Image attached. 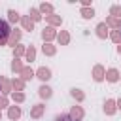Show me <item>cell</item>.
I'll return each instance as SVG.
<instances>
[{"label":"cell","instance_id":"obj_1","mask_svg":"<svg viewBox=\"0 0 121 121\" xmlns=\"http://www.w3.org/2000/svg\"><path fill=\"white\" fill-rule=\"evenodd\" d=\"M9 32H11L9 25H8L6 21H2V19H0V45H4V43H6V40H8Z\"/></svg>","mask_w":121,"mask_h":121},{"label":"cell","instance_id":"obj_2","mask_svg":"<svg viewBox=\"0 0 121 121\" xmlns=\"http://www.w3.org/2000/svg\"><path fill=\"white\" fill-rule=\"evenodd\" d=\"M38 78L45 81V79H49V78H51V72H49L47 68H40V70H38Z\"/></svg>","mask_w":121,"mask_h":121},{"label":"cell","instance_id":"obj_3","mask_svg":"<svg viewBox=\"0 0 121 121\" xmlns=\"http://www.w3.org/2000/svg\"><path fill=\"white\" fill-rule=\"evenodd\" d=\"M96 30H98V36H100V38H104V36H106V32H108V28H106V23H100V25L96 26Z\"/></svg>","mask_w":121,"mask_h":121},{"label":"cell","instance_id":"obj_4","mask_svg":"<svg viewBox=\"0 0 121 121\" xmlns=\"http://www.w3.org/2000/svg\"><path fill=\"white\" fill-rule=\"evenodd\" d=\"M40 96L49 98V96H51V89H49V87H45V85H43V87H40Z\"/></svg>","mask_w":121,"mask_h":121},{"label":"cell","instance_id":"obj_5","mask_svg":"<svg viewBox=\"0 0 121 121\" xmlns=\"http://www.w3.org/2000/svg\"><path fill=\"white\" fill-rule=\"evenodd\" d=\"M19 115H21V110H19V108H15V106L9 108V119H17Z\"/></svg>","mask_w":121,"mask_h":121},{"label":"cell","instance_id":"obj_6","mask_svg":"<svg viewBox=\"0 0 121 121\" xmlns=\"http://www.w3.org/2000/svg\"><path fill=\"white\" fill-rule=\"evenodd\" d=\"M81 115H83V112H81L79 108H74V110H72V113H70V117H72L74 121H78V119H79Z\"/></svg>","mask_w":121,"mask_h":121},{"label":"cell","instance_id":"obj_7","mask_svg":"<svg viewBox=\"0 0 121 121\" xmlns=\"http://www.w3.org/2000/svg\"><path fill=\"white\" fill-rule=\"evenodd\" d=\"M8 15H9V21H11V23H15V21H19V13H17V11H13V9H9V11H8Z\"/></svg>","mask_w":121,"mask_h":121},{"label":"cell","instance_id":"obj_8","mask_svg":"<svg viewBox=\"0 0 121 121\" xmlns=\"http://www.w3.org/2000/svg\"><path fill=\"white\" fill-rule=\"evenodd\" d=\"M104 110H106V113H113V110H115L113 108V100H108L106 106H104Z\"/></svg>","mask_w":121,"mask_h":121},{"label":"cell","instance_id":"obj_9","mask_svg":"<svg viewBox=\"0 0 121 121\" xmlns=\"http://www.w3.org/2000/svg\"><path fill=\"white\" fill-rule=\"evenodd\" d=\"M81 15L89 19V17H93V15H95V11H93V8H91V9H87V8H83V9H81Z\"/></svg>","mask_w":121,"mask_h":121},{"label":"cell","instance_id":"obj_10","mask_svg":"<svg viewBox=\"0 0 121 121\" xmlns=\"http://www.w3.org/2000/svg\"><path fill=\"white\" fill-rule=\"evenodd\" d=\"M55 36V32H53V28H47V30H43V40H51Z\"/></svg>","mask_w":121,"mask_h":121},{"label":"cell","instance_id":"obj_11","mask_svg":"<svg viewBox=\"0 0 121 121\" xmlns=\"http://www.w3.org/2000/svg\"><path fill=\"white\" fill-rule=\"evenodd\" d=\"M108 79H110V81H115V79H117V70H113V68L108 70Z\"/></svg>","mask_w":121,"mask_h":121},{"label":"cell","instance_id":"obj_12","mask_svg":"<svg viewBox=\"0 0 121 121\" xmlns=\"http://www.w3.org/2000/svg\"><path fill=\"white\" fill-rule=\"evenodd\" d=\"M95 79H96V81H100V79H102V68H100V66H96V68H95Z\"/></svg>","mask_w":121,"mask_h":121},{"label":"cell","instance_id":"obj_13","mask_svg":"<svg viewBox=\"0 0 121 121\" xmlns=\"http://www.w3.org/2000/svg\"><path fill=\"white\" fill-rule=\"evenodd\" d=\"M42 110H43V106H40V104H38V106L34 108V112H32V115H34V117H40V115H42Z\"/></svg>","mask_w":121,"mask_h":121},{"label":"cell","instance_id":"obj_14","mask_svg":"<svg viewBox=\"0 0 121 121\" xmlns=\"http://www.w3.org/2000/svg\"><path fill=\"white\" fill-rule=\"evenodd\" d=\"M112 13H113V17H121V8L119 6H113L112 8Z\"/></svg>","mask_w":121,"mask_h":121},{"label":"cell","instance_id":"obj_15","mask_svg":"<svg viewBox=\"0 0 121 121\" xmlns=\"http://www.w3.org/2000/svg\"><path fill=\"white\" fill-rule=\"evenodd\" d=\"M23 78H25V79H30V78H32V70L25 68V70H23Z\"/></svg>","mask_w":121,"mask_h":121},{"label":"cell","instance_id":"obj_16","mask_svg":"<svg viewBox=\"0 0 121 121\" xmlns=\"http://www.w3.org/2000/svg\"><path fill=\"white\" fill-rule=\"evenodd\" d=\"M55 121H74V119H72L70 115H59V117H57Z\"/></svg>","mask_w":121,"mask_h":121},{"label":"cell","instance_id":"obj_17","mask_svg":"<svg viewBox=\"0 0 121 121\" xmlns=\"http://www.w3.org/2000/svg\"><path fill=\"white\" fill-rule=\"evenodd\" d=\"M23 25H25V28H32V21H30V19H26V17L23 19Z\"/></svg>","mask_w":121,"mask_h":121},{"label":"cell","instance_id":"obj_18","mask_svg":"<svg viewBox=\"0 0 121 121\" xmlns=\"http://www.w3.org/2000/svg\"><path fill=\"white\" fill-rule=\"evenodd\" d=\"M108 23H110L112 26H119V23H117V19H115V17H110V19H108Z\"/></svg>","mask_w":121,"mask_h":121},{"label":"cell","instance_id":"obj_19","mask_svg":"<svg viewBox=\"0 0 121 121\" xmlns=\"http://www.w3.org/2000/svg\"><path fill=\"white\" fill-rule=\"evenodd\" d=\"M72 95H74V96H76L78 100H81V98H83V95H81V93H79L78 89H74V91H72Z\"/></svg>","mask_w":121,"mask_h":121},{"label":"cell","instance_id":"obj_20","mask_svg":"<svg viewBox=\"0 0 121 121\" xmlns=\"http://www.w3.org/2000/svg\"><path fill=\"white\" fill-rule=\"evenodd\" d=\"M26 57H28V60H32V59H34V49H32V47L26 51Z\"/></svg>","mask_w":121,"mask_h":121},{"label":"cell","instance_id":"obj_21","mask_svg":"<svg viewBox=\"0 0 121 121\" xmlns=\"http://www.w3.org/2000/svg\"><path fill=\"white\" fill-rule=\"evenodd\" d=\"M30 13H32V19H34V21H38V19H40V15H38V9H32Z\"/></svg>","mask_w":121,"mask_h":121},{"label":"cell","instance_id":"obj_22","mask_svg":"<svg viewBox=\"0 0 121 121\" xmlns=\"http://www.w3.org/2000/svg\"><path fill=\"white\" fill-rule=\"evenodd\" d=\"M19 36H21V32H15V30H13V34H11V42L19 40Z\"/></svg>","mask_w":121,"mask_h":121},{"label":"cell","instance_id":"obj_23","mask_svg":"<svg viewBox=\"0 0 121 121\" xmlns=\"http://www.w3.org/2000/svg\"><path fill=\"white\" fill-rule=\"evenodd\" d=\"M42 11H51V6L49 4H42Z\"/></svg>","mask_w":121,"mask_h":121},{"label":"cell","instance_id":"obj_24","mask_svg":"<svg viewBox=\"0 0 121 121\" xmlns=\"http://www.w3.org/2000/svg\"><path fill=\"white\" fill-rule=\"evenodd\" d=\"M112 38H113L115 42H119V40H121V34H119V32H113V34H112Z\"/></svg>","mask_w":121,"mask_h":121},{"label":"cell","instance_id":"obj_25","mask_svg":"<svg viewBox=\"0 0 121 121\" xmlns=\"http://www.w3.org/2000/svg\"><path fill=\"white\" fill-rule=\"evenodd\" d=\"M60 42H62V43H66V42H68V34H64V32H62V36H60Z\"/></svg>","mask_w":121,"mask_h":121},{"label":"cell","instance_id":"obj_26","mask_svg":"<svg viewBox=\"0 0 121 121\" xmlns=\"http://www.w3.org/2000/svg\"><path fill=\"white\" fill-rule=\"evenodd\" d=\"M11 66H13V70H21V64H19V62H17V60H15V62H13V64H11Z\"/></svg>","mask_w":121,"mask_h":121},{"label":"cell","instance_id":"obj_27","mask_svg":"<svg viewBox=\"0 0 121 121\" xmlns=\"http://www.w3.org/2000/svg\"><path fill=\"white\" fill-rule=\"evenodd\" d=\"M13 87H17V89H21V87H23V81H13Z\"/></svg>","mask_w":121,"mask_h":121},{"label":"cell","instance_id":"obj_28","mask_svg":"<svg viewBox=\"0 0 121 121\" xmlns=\"http://www.w3.org/2000/svg\"><path fill=\"white\" fill-rule=\"evenodd\" d=\"M13 98H15V100H23V98H25V96H23V95H21V93H17V95H13Z\"/></svg>","mask_w":121,"mask_h":121},{"label":"cell","instance_id":"obj_29","mask_svg":"<svg viewBox=\"0 0 121 121\" xmlns=\"http://www.w3.org/2000/svg\"><path fill=\"white\" fill-rule=\"evenodd\" d=\"M49 21H51V23H60V19H59V17H49Z\"/></svg>","mask_w":121,"mask_h":121},{"label":"cell","instance_id":"obj_30","mask_svg":"<svg viewBox=\"0 0 121 121\" xmlns=\"http://www.w3.org/2000/svg\"><path fill=\"white\" fill-rule=\"evenodd\" d=\"M43 51H47V53H49V55H51V53H53V51H55V49H53V47H45V45H43Z\"/></svg>","mask_w":121,"mask_h":121},{"label":"cell","instance_id":"obj_31","mask_svg":"<svg viewBox=\"0 0 121 121\" xmlns=\"http://www.w3.org/2000/svg\"><path fill=\"white\" fill-rule=\"evenodd\" d=\"M6 106V98H0V108H4Z\"/></svg>","mask_w":121,"mask_h":121},{"label":"cell","instance_id":"obj_32","mask_svg":"<svg viewBox=\"0 0 121 121\" xmlns=\"http://www.w3.org/2000/svg\"><path fill=\"white\" fill-rule=\"evenodd\" d=\"M117 104H119V108H121V98H119V102H117Z\"/></svg>","mask_w":121,"mask_h":121},{"label":"cell","instance_id":"obj_33","mask_svg":"<svg viewBox=\"0 0 121 121\" xmlns=\"http://www.w3.org/2000/svg\"><path fill=\"white\" fill-rule=\"evenodd\" d=\"M119 51H121V45H119Z\"/></svg>","mask_w":121,"mask_h":121}]
</instances>
